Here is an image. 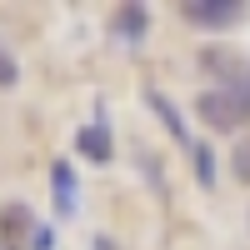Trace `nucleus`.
<instances>
[{"label":"nucleus","mask_w":250,"mask_h":250,"mask_svg":"<svg viewBox=\"0 0 250 250\" xmlns=\"http://www.w3.org/2000/svg\"><path fill=\"white\" fill-rule=\"evenodd\" d=\"M30 250H55V230H50V225H40V230H35Z\"/></svg>","instance_id":"nucleus-13"},{"label":"nucleus","mask_w":250,"mask_h":250,"mask_svg":"<svg viewBox=\"0 0 250 250\" xmlns=\"http://www.w3.org/2000/svg\"><path fill=\"white\" fill-rule=\"evenodd\" d=\"M180 20L195 25V30H230L240 20H250V5L245 0H185Z\"/></svg>","instance_id":"nucleus-1"},{"label":"nucleus","mask_w":250,"mask_h":250,"mask_svg":"<svg viewBox=\"0 0 250 250\" xmlns=\"http://www.w3.org/2000/svg\"><path fill=\"white\" fill-rule=\"evenodd\" d=\"M190 165H195V180L210 190V185H215V150H210L205 140H195V145H190Z\"/></svg>","instance_id":"nucleus-9"},{"label":"nucleus","mask_w":250,"mask_h":250,"mask_svg":"<svg viewBox=\"0 0 250 250\" xmlns=\"http://www.w3.org/2000/svg\"><path fill=\"white\" fill-rule=\"evenodd\" d=\"M230 170H235V180H245V185H250V135H245V140H235V150H230Z\"/></svg>","instance_id":"nucleus-10"},{"label":"nucleus","mask_w":250,"mask_h":250,"mask_svg":"<svg viewBox=\"0 0 250 250\" xmlns=\"http://www.w3.org/2000/svg\"><path fill=\"white\" fill-rule=\"evenodd\" d=\"M225 90H235V100H240V115L250 120V70H245V80H240V85H225Z\"/></svg>","instance_id":"nucleus-12"},{"label":"nucleus","mask_w":250,"mask_h":250,"mask_svg":"<svg viewBox=\"0 0 250 250\" xmlns=\"http://www.w3.org/2000/svg\"><path fill=\"white\" fill-rule=\"evenodd\" d=\"M245 220H250V215H245Z\"/></svg>","instance_id":"nucleus-14"},{"label":"nucleus","mask_w":250,"mask_h":250,"mask_svg":"<svg viewBox=\"0 0 250 250\" xmlns=\"http://www.w3.org/2000/svg\"><path fill=\"white\" fill-rule=\"evenodd\" d=\"M145 30H150V5H120L110 15V35L125 40V45H140Z\"/></svg>","instance_id":"nucleus-6"},{"label":"nucleus","mask_w":250,"mask_h":250,"mask_svg":"<svg viewBox=\"0 0 250 250\" xmlns=\"http://www.w3.org/2000/svg\"><path fill=\"white\" fill-rule=\"evenodd\" d=\"M75 150L85 155L90 165H110V160H115V145H110V130H105V115H100L95 125H80V130H75Z\"/></svg>","instance_id":"nucleus-4"},{"label":"nucleus","mask_w":250,"mask_h":250,"mask_svg":"<svg viewBox=\"0 0 250 250\" xmlns=\"http://www.w3.org/2000/svg\"><path fill=\"white\" fill-rule=\"evenodd\" d=\"M195 115H200L205 125H210V130H220V135H230V130H240V125H245L235 90H225V85L200 90V95H195Z\"/></svg>","instance_id":"nucleus-2"},{"label":"nucleus","mask_w":250,"mask_h":250,"mask_svg":"<svg viewBox=\"0 0 250 250\" xmlns=\"http://www.w3.org/2000/svg\"><path fill=\"white\" fill-rule=\"evenodd\" d=\"M145 105H150V110L160 115V125L170 130V140H175V145H185V150L195 145V140H190V125H185V115L175 110V100L165 95V90H155V85H150V90H145Z\"/></svg>","instance_id":"nucleus-5"},{"label":"nucleus","mask_w":250,"mask_h":250,"mask_svg":"<svg viewBox=\"0 0 250 250\" xmlns=\"http://www.w3.org/2000/svg\"><path fill=\"white\" fill-rule=\"evenodd\" d=\"M15 80H20V60H15L5 45H0V90H10Z\"/></svg>","instance_id":"nucleus-11"},{"label":"nucleus","mask_w":250,"mask_h":250,"mask_svg":"<svg viewBox=\"0 0 250 250\" xmlns=\"http://www.w3.org/2000/svg\"><path fill=\"white\" fill-rule=\"evenodd\" d=\"M200 65L210 70V75H220V85H240L245 80V55H235V50H200Z\"/></svg>","instance_id":"nucleus-7"},{"label":"nucleus","mask_w":250,"mask_h":250,"mask_svg":"<svg viewBox=\"0 0 250 250\" xmlns=\"http://www.w3.org/2000/svg\"><path fill=\"white\" fill-rule=\"evenodd\" d=\"M35 230H40V220H35V210L25 200H5L0 205V250H30Z\"/></svg>","instance_id":"nucleus-3"},{"label":"nucleus","mask_w":250,"mask_h":250,"mask_svg":"<svg viewBox=\"0 0 250 250\" xmlns=\"http://www.w3.org/2000/svg\"><path fill=\"white\" fill-rule=\"evenodd\" d=\"M50 185H55V215H75V170H70V160L50 165Z\"/></svg>","instance_id":"nucleus-8"}]
</instances>
